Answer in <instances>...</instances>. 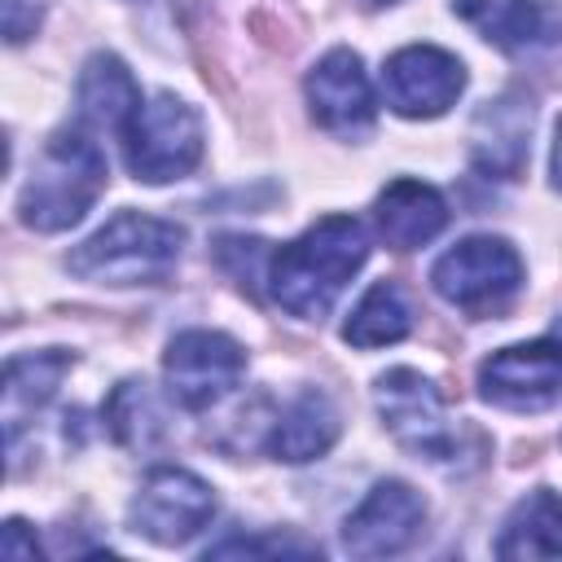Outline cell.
I'll return each instance as SVG.
<instances>
[{
    "label": "cell",
    "mask_w": 562,
    "mask_h": 562,
    "mask_svg": "<svg viewBox=\"0 0 562 562\" xmlns=\"http://www.w3.org/2000/svg\"><path fill=\"white\" fill-rule=\"evenodd\" d=\"M558 338H562V316H558Z\"/></svg>",
    "instance_id": "484cf974"
},
{
    "label": "cell",
    "mask_w": 562,
    "mask_h": 562,
    "mask_svg": "<svg viewBox=\"0 0 562 562\" xmlns=\"http://www.w3.org/2000/svg\"><path fill=\"white\" fill-rule=\"evenodd\" d=\"M123 136V162L145 184H167L176 176H189L202 158V123L193 105H184L171 92H158L136 105Z\"/></svg>",
    "instance_id": "5b68a950"
},
{
    "label": "cell",
    "mask_w": 562,
    "mask_h": 562,
    "mask_svg": "<svg viewBox=\"0 0 562 562\" xmlns=\"http://www.w3.org/2000/svg\"><path fill=\"white\" fill-rule=\"evenodd\" d=\"M162 369H167L171 395L184 408H211L215 400H224L237 386V378L246 369V356L228 334L189 329V334L171 338Z\"/></svg>",
    "instance_id": "30bf717a"
},
{
    "label": "cell",
    "mask_w": 562,
    "mask_h": 562,
    "mask_svg": "<svg viewBox=\"0 0 562 562\" xmlns=\"http://www.w3.org/2000/svg\"><path fill=\"white\" fill-rule=\"evenodd\" d=\"M101 189H105L101 145L79 127H61L35 158L31 180L18 198V215L26 228L57 233V228L79 224Z\"/></svg>",
    "instance_id": "3957f363"
},
{
    "label": "cell",
    "mask_w": 562,
    "mask_h": 562,
    "mask_svg": "<svg viewBox=\"0 0 562 562\" xmlns=\"http://www.w3.org/2000/svg\"><path fill=\"white\" fill-rule=\"evenodd\" d=\"M373 220H378V233L386 237V246L413 250V246H426V241L448 224V206H443V198H439L430 184H422V180H391V184L378 193Z\"/></svg>",
    "instance_id": "5bb4252c"
},
{
    "label": "cell",
    "mask_w": 562,
    "mask_h": 562,
    "mask_svg": "<svg viewBox=\"0 0 562 562\" xmlns=\"http://www.w3.org/2000/svg\"><path fill=\"white\" fill-rule=\"evenodd\" d=\"M105 422H110V435L123 443V448H154L162 435H167V413L162 404L154 400L149 382H119L110 404H105Z\"/></svg>",
    "instance_id": "44dd1931"
},
{
    "label": "cell",
    "mask_w": 562,
    "mask_h": 562,
    "mask_svg": "<svg viewBox=\"0 0 562 562\" xmlns=\"http://www.w3.org/2000/svg\"><path fill=\"white\" fill-rule=\"evenodd\" d=\"M66 369H70L66 351H35V356L9 360V369H4V430H9V448L18 443L22 422L53 400V391L66 378Z\"/></svg>",
    "instance_id": "e0dca14e"
},
{
    "label": "cell",
    "mask_w": 562,
    "mask_h": 562,
    "mask_svg": "<svg viewBox=\"0 0 562 562\" xmlns=\"http://www.w3.org/2000/svg\"><path fill=\"white\" fill-rule=\"evenodd\" d=\"M140 105V88L132 79V70L114 57V53H97L88 57L83 75H79V114L97 127L123 132L127 119Z\"/></svg>",
    "instance_id": "9a60e30c"
},
{
    "label": "cell",
    "mask_w": 562,
    "mask_h": 562,
    "mask_svg": "<svg viewBox=\"0 0 562 562\" xmlns=\"http://www.w3.org/2000/svg\"><path fill=\"white\" fill-rule=\"evenodd\" d=\"M465 88V66L435 48V44H408L386 57L382 70V92L386 105L404 119H435L443 114Z\"/></svg>",
    "instance_id": "9c48e42d"
},
{
    "label": "cell",
    "mask_w": 562,
    "mask_h": 562,
    "mask_svg": "<svg viewBox=\"0 0 562 562\" xmlns=\"http://www.w3.org/2000/svg\"><path fill=\"white\" fill-rule=\"evenodd\" d=\"M413 329V307L404 299V290L395 281H373L360 303L351 307L347 325H342V338L351 347H386V342H400L404 334Z\"/></svg>",
    "instance_id": "d6986e66"
},
{
    "label": "cell",
    "mask_w": 562,
    "mask_h": 562,
    "mask_svg": "<svg viewBox=\"0 0 562 562\" xmlns=\"http://www.w3.org/2000/svg\"><path fill=\"white\" fill-rule=\"evenodd\" d=\"M338 439V413L325 391H303L290 400V408L277 417L272 452L281 461H312Z\"/></svg>",
    "instance_id": "ac0fdd59"
},
{
    "label": "cell",
    "mask_w": 562,
    "mask_h": 562,
    "mask_svg": "<svg viewBox=\"0 0 562 562\" xmlns=\"http://www.w3.org/2000/svg\"><path fill=\"white\" fill-rule=\"evenodd\" d=\"M531 136V105L522 97H496L487 101L474 123H470V154H474V167L487 171V176H518L522 162H527V140Z\"/></svg>",
    "instance_id": "4fadbf2b"
},
{
    "label": "cell",
    "mask_w": 562,
    "mask_h": 562,
    "mask_svg": "<svg viewBox=\"0 0 562 562\" xmlns=\"http://www.w3.org/2000/svg\"><path fill=\"white\" fill-rule=\"evenodd\" d=\"M479 391L483 400L514 413L549 408L562 391V338H536L492 351L479 364Z\"/></svg>",
    "instance_id": "ba28073f"
},
{
    "label": "cell",
    "mask_w": 562,
    "mask_h": 562,
    "mask_svg": "<svg viewBox=\"0 0 562 562\" xmlns=\"http://www.w3.org/2000/svg\"><path fill=\"white\" fill-rule=\"evenodd\" d=\"M501 558H562V496L549 487L527 492L496 540Z\"/></svg>",
    "instance_id": "2e32d148"
},
{
    "label": "cell",
    "mask_w": 562,
    "mask_h": 562,
    "mask_svg": "<svg viewBox=\"0 0 562 562\" xmlns=\"http://www.w3.org/2000/svg\"><path fill=\"white\" fill-rule=\"evenodd\" d=\"M211 553H215V558H224V553H316V544L272 536V540H224V544H211L206 558H211Z\"/></svg>",
    "instance_id": "7402d4cb"
},
{
    "label": "cell",
    "mask_w": 562,
    "mask_h": 562,
    "mask_svg": "<svg viewBox=\"0 0 562 562\" xmlns=\"http://www.w3.org/2000/svg\"><path fill=\"white\" fill-rule=\"evenodd\" d=\"M0 553L4 558H35V540L22 536V522H4V540H0Z\"/></svg>",
    "instance_id": "603a6c76"
},
{
    "label": "cell",
    "mask_w": 562,
    "mask_h": 562,
    "mask_svg": "<svg viewBox=\"0 0 562 562\" xmlns=\"http://www.w3.org/2000/svg\"><path fill=\"white\" fill-rule=\"evenodd\" d=\"M369 241L351 215H325L268 259V294L299 321H321L364 263Z\"/></svg>",
    "instance_id": "6da1fadb"
},
{
    "label": "cell",
    "mask_w": 562,
    "mask_h": 562,
    "mask_svg": "<svg viewBox=\"0 0 562 562\" xmlns=\"http://www.w3.org/2000/svg\"><path fill=\"white\" fill-rule=\"evenodd\" d=\"M132 531L149 536L154 544H184L215 518V492L189 470H149L132 496Z\"/></svg>",
    "instance_id": "52a82bcc"
},
{
    "label": "cell",
    "mask_w": 562,
    "mask_h": 562,
    "mask_svg": "<svg viewBox=\"0 0 562 562\" xmlns=\"http://www.w3.org/2000/svg\"><path fill=\"white\" fill-rule=\"evenodd\" d=\"M184 233L171 220L119 211L105 228H97L83 246L70 250V272L101 285H154L180 259Z\"/></svg>",
    "instance_id": "277c9868"
},
{
    "label": "cell",
    "mask_w": 562,
    "mask_h": 562,
    "mask_svg": "<svg viewBox=\"0 0 562 562\" xmlns=\"http://www.w3.org/2000/svg\"><path fill=\"white\" fill-rule=\"evenodd\" d=\"M430 285L443 303L461 307L465 316H492L518 294L522 259L501 237H465L435 259Z\"/></svg>",
    "instance_id": "8992f818"
},
{
    "label": "cell",
    "mask_w": 562,
    "mask_h": 562,
    "mask_svg": "<svg viewBox=\"0 0 562 562\" xmlns=\"http://www.w3.org/2000/svg\"><path fill=\"white\" fill-rule=\"evenodd\" d=\"M369 4H395V0H369Z\"/></svg>",
    "instance_id": "d4e9b609"
},
{
    "label": "cell",
    "mask_w": 562,
    "mask_h": 562,
    "mask_svg": "<svg viewBox=\"0 0 562 562\" xmlns=\"http://www.w3.org/2000/svg\"><path fill=\"white\" fill-rule=\"evenodd\" d=\"M452 9L496 48H527L544 31L536 0H452Z\"/></svg>",
    "instance_id": "ffe728a7"
},
{
    "label": "cell",
    "mask_w": 562,
    "mask_h": 562,
    "mask_svg": "<svg viewBox=\"0 0 562 562\" xmlns=\"http://www.w3.org/2000/svg\"><path fill=\"white\" fill-rule=\"evenodd\" d=\"M307 105L325 132L360 136L373 127V88L351 48L325 53L307 75Z\"/></svg>",
    "instance_id": "7c38bea8"
},
{
    "label": "cell",
    "mask_w": 562,
    "mask_h": 562,
    "mask_svg": "<svg viewBox=\"0 0 562 562\" xmlns=\"http://www.w3.org/2000/svg\"><path fill=\"white\" fill-rule=\"evenodd\" d=\"M553 184L562 189V123H558V140H553Z\"/></svg>",
    "instance_id": "cb8c5ba5"
},
{
    "label": "cell",
    "mask_w": 562,
    "mask_h": 562,
    "mask_svg": "<svg viewBox=\"0 0 562 562\" xmlns=\"http://www.w3.org/2000/svg\"><path fill=\"white\" fill-rule=\"evenodd\" d=\"M422 527H426V501L408 483L382 479L347 518L342 544L356 558H386V553H404L422 536Z\"/></svg>",
    "instance_id": "8fae6325"
},
{
    "label": "cell",
    "mask_w": 562,
    "mask_h": 562,
    "mask_svg": "<svg viewBox=\"0 0 562 562\" xmlns=\"http://www.w3.org/2000/svg\"><path fill=\"white\" fill-rule=\"evenodd\" d=\"M378 413L386 422V430L417 457L430 461L439 470H474L487 457V439L457 422L439 395V386L430 378H422L417 369H391L378 378L373 386Z\"/></svg>",
    "instance_id": "7a4b0ae2"
}]
</instances>
